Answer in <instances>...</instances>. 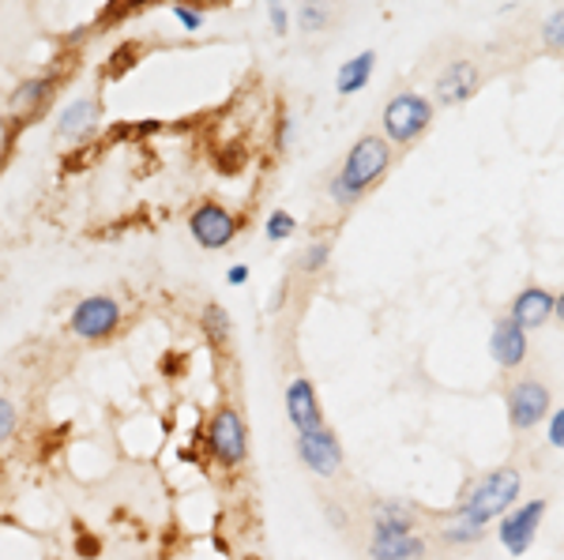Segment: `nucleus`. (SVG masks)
I'll return each instance as SVG.
<instances>
[{
    "mask_svg": "<svg viewBox=\"0 0 564 560\" xmlns=\"http://www.w3.org/2000/svg\"><path fill=\"white\" fill-rule=\"evenodd\" d=\"M414 530V512L406 504H377V516H372V538H406Z\"/></svg>",
    "mask_w": 564,
    "mask_h": 560,
    "instance_id": "4468645a",
    "label": "nucleus"
},
{
    "mask_svg": "<svg viewBox=\"0 0 564 560\" xmlns=\"http://www.w3.org/2000/svg\"><path fill=\"white\" fill-rule=\"evenodd\" d=\"M72 336L84 339V342H102L117 331V323H121V305L113 301V297L106 294H95L87 297V301H79L76 309H72Z\"/></svg>",
    "mask_w": 564,
    "mask_h": 560,
    "instance_id": "39448f33",
    "label": "nucleus"
},
{
    "mask_svg": "<svg viewBox=\"0 0 564 560\" xmlns=\"http://www.w3.org/2000/svg\"><path fill=\"white\" fill-rule=\"evenodd\" d=\"M430 121H433V102H430V98H422V95H414V90L395 95L384 106V113H380V124H384V135L391 143L417 140V135L430 129Z\"/></svg>",
    "mask_w": 564,
    "mask_h": 560,
    "instance_id": "7ed1b4c3",
    "label": "nucleus"
},
{
    "mask_svg": "<svg viewBox=\"0 0 564 560\" xmlns=\"http://www.w3.org/2000/svg\"><path fill=\"white\" fill-rule=\"evenodd\" d=\"M174 15L181 23L188 26V31H199V26H204V12H196V8H185V4H177L174 8Z\"/></svg>",
    "mask_w": 564,
    "mask_h": 560,
    "instance_id": "a878e982",
    "label": "nucleus"
},
{
    "mask_svg": "<svg viewBox=\"0 0 564 560\" xmlns=\"http://www.w3.org/2000/svg\"><path fill=\"white\" fill-rule=\"evenodd\" d=\"M486 530H478V527H470V523H463L456 519L448 530H444V541H452V546H470V541H478Z\"/></svg>",
    "mask_w": 564,
    "mask_h": 560,
    "instance_id": "4be33fe9",
    "label": "nucleus"
},
{
    "mask_svg": "<svg viewBox=\"0 0 564 560\" xmlns=\"http://www.w3.org/2000/svg\"><path fill=\"white\" fill-rule=\"evenodd\" d=\"M520 471H512V466H500V471H489L481 482L470 490V496L463 501V508L456 512V519L470 523V527L486 530L489 523L508 516V508L516 504V496H520Z\"/></svg>",
    "mask_w": 564,
    "mask_h": 560,
    "instance_id": "f03ea898",
    "label": "nucleus"
},
{
    "mask_svg": "<svg viewBox=\"0 0 564 560\" xmlns=\"http://www.w3.org/2000/svg\"><path fill=\"white\" fill-rule=\"evenodd\" d=\"M388 162H391L388 140H380V135H361V140L350 147V155H347V162H343V169L332 177V185H327L332 200L343 204V207L358 204L361 196H366L369 188L380 180V174L388 169Z\"/></svg>",
    "mask_w": 564,
    "mask_h": 560,
    "instance_id": "f257e3e1",
    "label": "nucleus"
},
{
    "mask_svg": "<svg viewBox=\"0 0 564 560\" xmlns=\"http://www.w3.org/2000/svg\"><path fill=\"white\" fill-rule=\"evenodd\" d=\"M553 316H561V320H564V294L557 297V301H553Z\"/></svg>",
    "mask_w": 564,
    "mask_h": 560,
    "instance_id": "7c9ffc66",
    "label": "nucleus"
},
{
    "mask_svg": "<svg viewBox=\"0 0 564 560\" xmlns=\"http://www.w3.org/2000/svg\"><path fill=\"white\" fill-rule=\"evenodd\" d=\"M550 414V392L542 381H520L508 392V418L516 429H534Z\"/></svg>",
    "mask_w": 564,
    "mask_h": 560,
    "instance_id": "1a4fd4ad",
    "label": "nucleus"
},
{
    "mask_svg": "<svg viewBox=\"0 0 564 560\" xmlns=\"http://www.w3.org/2000/svg\"><path fill=\"white\" fill-rule=\"evenodd\" d=\"M199 323H204V336L215 342V347H226L230 342V316H226L223 305H207L204 316H199Z\"/></svg>",
    "mask_w": 564,
    "mask_h": 560,
    "instance_id": "6ab92c4d",
    "label": "nucleus"
},
{
    "mask_svg": "<svg viewBox=\"0 0 564 560\" xmlns=\"http://www.w3.org/2000/svg\"><path fill=\"white\" fill-rule=\"evenodd\" d=\"M372 68H377V53H372V50H366L361 57L347 61V65L339 68V95H354V90L366 87Z\"/></svg>",
    "mask_w": 564,
    "mask_h": 560,
    "instance_id": "f3484780",
    "label": "nucleus"
},
{
    "mask_svg": "<svg viewBox=\"0 0 564 560\" xmlns=\"http://www.w3.org/2000/svg\"><path fill=\"white\" fill-rule=\"evenodd\" d=\"M297 455L313 474L335 477L343 471V448L339 437L332 429H316V432H297Z\"/></svg>",
    "mask_w": 564,
    "mask_h": 560,
    "instance_id": "423d86ee",
    "label": "nucleus"
},
{
    "mask_svg": "<svg viewBox=\"0 0 564 560\" xmlns=\"http://www.w3.org/2000/svg\"><path fill=\"white\" fill-rule=\"evenodd\" d=\"M95 124H98V102L79 98V102H72L68 110L61 113L57 135H61V140H84V135L95 132Z\"/></svg>",
    "mask_w": 564,
    "mask_h": 560,
    "instance_id": "2eb2a0df",
    "label": "nucleus"
},
{
    "mask_svg": "<svg viewBox=\"0 0 564 560\" xmlns=\"http://www.w3.org/2000/svg\"><path fill=\"white\" fill-rule=\"evenodd\" d=\"M12 432H15V406L0 395V444H8V440H12Z\"/></svg>",
    "mask_w": 564,
    "mask_h": 560,
    "instance_id": "393cba45",
    "label": "nucleus"
},
{
    "mask_svg": "<svg viewBox=\"0 0 564 560\" xmlns=\"http://www.w3.org/2000/svg\"><path fill=\"white\" fill-rule=\"evenodd\" d=\"M294 219H290L286 211H271V219H268V241H286L290 233H294Z\"/></svg>",
    "mask_w": 564,
    "mask_h": 560,
    "instance_id": "b1692460",
    "label": "nucleus"
},
{
    "mask_svg": "<svg viewBox=\"0 0 564 560\" xmlns=\"http://www.w3.org/2000/svg\"><path fill=\"white\" fill-rule=\"evenodd\" d=\"M286 414L294 421L297 432H316L324 429V414H321V403H316V392L305 376H297L294 384L286 387Z\"/></svg>",
    "mask_w": 564,
    "mask_h": 560,
    "instance_id": "9b49d317",
    "label": "nucleus"
},
{
    "mask_svg": "<svg viewBox=\"0 0 564 560\" xmlns=\"http://www.w3.org/2000/svg\"><path fill=\"white\" fill-rule=\"evenodd\" d=\"M550 444L564 448V406H561L557 414H553V421H550Z\"/></svg>",
    "mask_w": 564,
    "mask_h": 560,
    "instance_id": "cd10ccee",
    "label": "nucleus"
},
{
    "mask_svg": "<svg viewBox=\"0 0 564 560\" xmlns=\"http://www.w3.org/2000/svg\"><path fill=\"white\" fill-rule=\"evenodd\" d=\"M489 354H494V361H497L500 369L523 365V358H527V331L512 320V316L497 320L494 336H489Z\"/></svg>",
    "mask_w": 564,
    "mask_h": 560,
    "instance_id": "f8f14e48",
    "label": "nucleus"
},
{
    "mask_svg": "<svg viewBox=\"0 0 564 560\" xmlns=\"http://www.w3.org/2000/svg\"><path fill=\"white\" fill-rule=\"evenodd\" d=\"M542 45H545V50H553V53H564V8H557V12L545 15Z\"/></svg>",
    "mask_w": 564,
    "mask_h": 560,
    "instance_id": "aec40b11",
    "label": "nucleus"
},
{
    "mask_svg": "<svg viewBox=\"0 0 564 560\" xmlns=\"http://www.w3.org/2000/svg\"><path fill=\"white\" fill-rule=\"evenodd\" d=\"M553 301H557V297H553L550 290H542V286H527V290L512 301V320L520 323L523 331L542 328V323L553 316Z\"/></svg>",
    "mask_w": 564,
    "mask_h": 560,
    "instance_id": "ddd939ff",
    "label": "nucleus"
},
{
    "mask_svg": "<svg viewBox=\"0 0 564 560\" xmlns=\"http://www.w3.org/2000/svg\"><path fill=\"white\" fill-rule=\"evenodd\" d=\"M271 23H275V34H286V8L282 4H271Z\"/></svg>",
    "mask_w": 564,
    "mask_h": 560,
    "instance_id": "c85d7f7f",
    "label": "nucleus"
},
{
    "mask_svg": "<svg viewBox=\"0 0 564 560\" xmlns=\"http://www.w3.org/2000/svg\"><path fill=\"white\" fill-rule=\"evenodd\" d=\"M188 230L204 249H226L234 241V233H238V219L218 204H199L188 215Z\"/></svg>",
    "mask_w": 564,
    "mask_h": 560,
    "instance_id": "0eeeda50",
    "label": "nucleus"
},
{
    "mask_svg": "<svg viewBox=\"0 0 564 560\" xmlns=\"http://www.w3.org/2000/svg\"><path fill=\"white\" fill-rule=\"evenodd\" d=\"M478 84H481V76H478L475 61H452V65L441 72V79H436V98H441L444 106H463L478 95Z\"/></svg>",
    "mask_w": 564,
    "mask_h": 560,
    "instance_id": "9d476101",
    "label": "nucleus"
},
{
    "mask_svg": "<svg viewBox=\"0 0 564 560\" xmlns=\"http://www.w3.org/2000/svg\"><path fill=\"white\" fill-rule=\"evenodd\" d=\"M207 444H212V455L223 466H241L245 455H249V429H245L241 414L223 406L215 410L212 426H207Z\"/></svg>",
    "mask_w": 564,
    "mask_h": 560,
    "instance_id": "20e7f679",
    "label": "nucleus"
},
{
    "mask_svg": "<svg viewBox=\"0 0 564 560\" xmlns=\"http://www.w3.org/2000/svg\"><path fill=\"white\" fill-rule=\"evenodd\" d=\"M290 132H294V117L282 113V117H279V132H275V147H279V151H286V147H290Z\"/></svg>",
    "mask_w": 564,
    "mask_h": 560,
    "instance_id": "bb28decb",
    "label": "nucleus"
},
{
    "mask_svg": "<svg viewBox=\"0 0 564 560\" xmlns=\"http://www.w3.org/2000/svg\"><path fill=\"white\" fill-rule=\"evenodd\" d=\"M542 516H545V501H531V504H523V508L500 516V546L512 557H523L527 549H531L534 535H539Z\"/></svg>",
    "mask_w": 564,
    "mask_h": 560,
    "instance_id": "6e6552de",
    "label": "nucleus"
},
{
    "mask_svg": "<svg viewBox=\"0 0 564 560\" xmlns=\"http://www.w3.org/2000/svg\"><path fill=\"white\" fill-rule=\"evenodd\" d=\"M327 260H332V245H327V241H316V245H308L302 252V271L305 275H316V271H324Z\"/></svg>",
    "mask_w": 564,
    "mask_h": 560,
    "instance_id": "412c9836",
    "label": "nucleus"
},
{
    "mask_svg": "<svg viewBox=\"0 0 564 560\" xmlns=\"http://www.w3.org/2000/svg\"><path fill=\"white\" fill-rule=\"evenodd\" d=\"M226 278H230V286H241V283H245V278H249V267H245V264H238V267H230V275H226Z\"/></svg>",
    "mask_w": 564,
    "mask_h": 560,
    "instance_id": "c756f323",
    "label": "nucleus"
},
{
    "mask_svg": "<svg viewBox=\"0 0 564 560\" xmlns=\"http://www.w3.org/2000/svg\"><path fill=\"white\" fill-rule=\"evenodd\" d=\"M53 87H57V76H39L31 79V84H23L20 90L12 95V110L15 113H26V110H39V106L45 102V98L53 95Z\"/></svg>",
    "mask_w": 564,
    "mask_h": 560,
    "instance_id": "a211bd4d",
    "label": "nucleus"
},
{
    "mask_svg": "<svg viewBox=\"0 0 564 560\" xmlns=\"http://www.w3.org/2000/svg\"><path fill=\"white\" fill-rule=\"evenodd\" d=\"M332 20V12L321 4H302V12H297V23H302V31H321V26Z\"/></svg>",
    "mask_w": 564,
    "mask_h": 560,
    "instance_id": "5701e85b",
    "label": "nucleus"
},
{
    "mask_svg": "<svg viewBox=\"0 0 564 560\" xmlns=\"http://www.w3.org/2000/svg\"><path fill=\"white\" fill-rule=\"evenodd\" d=\"M372 560H422L425 557V541L406 535V538H372L369 546Z\"/></svg>",
    "mask_w": 564,
    "mask_h": 560,
    "instance_id": "dca6fc26",
    "label": "nucleus"
}]
</instances>
